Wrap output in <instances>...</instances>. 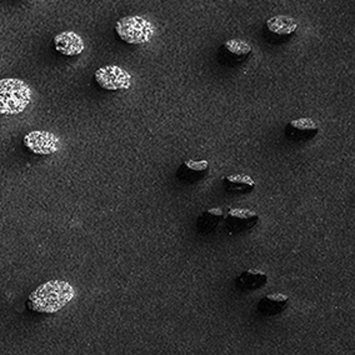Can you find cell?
<instances>
[{
  "label": "cell",
  "mask_w": 355,
  "mask_h": 355,
  "mask_svg": "<svg viewBox=\"0 0 355 355\" xmlns=\"http://www.w3.org/2000/svg\"><path fill=\"white\" fill-rule=\"evenodd\" d=\"M76 297L74 288L63 280H51L38 286L29 295L26 306L39 314H54L69 304Z\"/></svg>",
  "instance_id": "cell-1"
},
{
  "label": "cell",
  "mask_w": 355,
  "mask_h": 355,
  "mask_svg": "<svg viewBox=\"0 0 355 355\" xmlns=\"http://www.w3.org/2000/svg\"><path fill=\"white\" fill-rule=\"evenodd\" d=\"M32 101V89L21 79H0V115L23 113Z\"/></svg>",
  "instance_id": "cell-2"
},
{
  "label": "cell",
  "mask_w": 355,
  "mask_h": 355,
  "mask_svg": "<svg viewBox=\"0 0 355 355\" xmlns=\"http://www.w3.org/2000/svg\"><path fill=\"white\" fill-rule=\"evenodd\" d=\"M115 32L128 44H146L154 37L155 26L144 17L132 15L118 20L115 24Z\"/></svg>",
  "instance_id": "cell-3"
},
{
  "label": "cell",
  "mask_w": 355,
  "mask_h": 355,
  "mask_svg": "<svg viewBox=\"0 0 355 355\" xmlns=\"http://www.w3.org/2000/svg\"><path fill=\"white\" fill-rule=\"evenodd\" d=\"M96 84L109 92L127 90L132 87V76L118 65H105L94 74Z\"/></svg>",
  "instance_id": "cell-4"
},
{
  "label": "cell",
  "mask_w": 355,
  "mask_h": 355,
  "mask_svg": "<svg viewBox=\"0 0 355 355\" xmlns=\"http://www.w3.org/2000/svg\"><path fill=\"white\" fill-rule=\"evenodd\" d=\"M23 143L29 152L38 155H51L57 153L60 146L57 135L45 130H34L26 134Z\"/></svg>",
  "instance_id": "cell-5"
},
{
  "label": "cell",
  "mask_w": 355,
  "mask_h": 355,
  "mask_svg": "<svg viewBox=\"0 0 355 355\" xmlns=\"http://www.w3.org/2000/svg\"><path fill=\"white\" fill-rule=\"evenodd\" d=\"M258 222H259L258 213H255L253 210L239 209V208L229 210L228 216L225 219L227 228L233 234L250 230L258 224Z\"/></svg>",
  "instance_id": "cell-6"
},
{
  "label": "cell",
  "mask_w": 355,
  "mask_h": 355,
  "mask_svg": "<svg viewBox=\"0 0 355 355\" xmlns=\"http://www.w3.org/2000/svg\"><path fill=\"white\" fill-rule=\"evenodd\" d=\"M53 43L55 51L65 57H78L85 48L82 37L78 33L71 31L59 33L54 37Z\"/></svg>",
  "instance_id": "cell-7"
},
{
  "label": "cell",
  "mask_w": 355,
  "mask_h": 355,
  "mask_svg": "<svg viewBox=\"0 0 355 355\" xmlns=\"http://www.w3.org/2000/svg\"><path fill=\"white\" fill-rule=\"evenodd\" d=\"M209 173V163L207 160H187L178 169L177 178L184 184H196L203 180Z\"/></svg>",
  "instance_id": "cell-8"
},
{
  "label": "cell",
  "mask_w": 355,
  "mask_h": 355,
  "mask_svg": "<svg viewBox=\"0 0 355 355\" xmlns=\"http://www.w3.org/2000/svg\"><path fill=\"white\" fill-rule=\"evenodd\" d=\"M319 132L317 123L311 118H300L292 121L286 129V138L292 141H308Z\"/></svg>",
  "instance_id": "cell-9"
},
{
  "label": "cell",
  "mask_w": 355,
  "mask_h": 355,
  "mask_svg": "<svg viewBox=\"0 0 355 355\" xmlns=\"http://www.w3.org/2000/svg\"><path fill=\"white\" fill-rule=\"evenodd\" d=\"M289 304V298L284 294H269L261 298L258 303V311L263 315L273 317L286 311Z\"/></svg>",
  "instance_id": "cell-10"
},
{
  "label": "cell",
  "mask_w": 355,
  "mask_h": 355,
  "mask_svg": "<svg viewBox=\"0 0 355 355\" xmlns=\"http://www.w3.org/2000/svg\"><path fill=\"white\" fill-rule=\"evenodd\" d=\"M266 282H268V277L264 272H260L257 269H249L236 278L235 286L243 292H253L266 286Z\"/></svg>",
  "instance_id": "cell-11"
},
{
  "label": "cell",
  "mask_w": 355,
  "mask_h": 355,
  "mask_svg": "<svg viewBox=\"0 0 355 355\" xmlns=\"http://www.w3.org/2000/svg\"><path fill=\"white\" fill-rule=\"evenodd\" d=\"M225 189L233 194H249L255 189V182L248 175H228L223 178Z\"/></svg>",
  "instance_id": "cell-12"
},
{
  "label": "cell",
  "mask_w": 355,
  "mask_h": 355,
  "mask_svg": "<svg viewBox=\"0 0 355 355\" xmlns=\"http://www.w3.org/2000/svg\"><path fill=\"white\" fill-rule=\"evenodd\" d=\"M223 219H224V213H223L222 208H213V209L207 210L198 218V229L203 234H210L219 227Z\"/></svg>",
  "instance_id": "cell-13"
},
{
  "label": "cell",
  "mask_w": 355,
  "mask_h": 355,
  "mask_svg": "<svg viewBox=\"0 0 355 355\" xmlns=\"http://www.w3.org/2000/svg\"><path fill=\"white\" fill-rule=\"evenodd\" d=\"M266 28L277 35H289L297 31L298 23L292 17L277 15L266 20Z\"/></svg>",
  "instance_id": "cell-14"
},
{
  "label": "cell",
  "mask_w": 355,
  "mask_h": 355,
  "mask_svg": "<svg viewBox=\"0 0 355 355\" xmlns=\"http://www.w3.org/2000/svg\"><path fill=\"white\" fill-rule=\"evenodd\" d=\"M224 48L235 57H245L252 51L250 44L241 39H229L224 43Z\"/></svg>",
  "instance_id": "cell-15"
}]
</instances>
